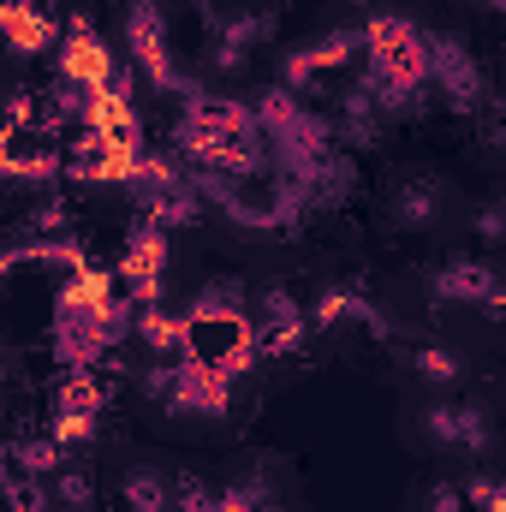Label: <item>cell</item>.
<instances>
[{"mask_svg": "<svg viewBox=\"0 0 506 512\" xmlns=\"http://www.w3.org/2000/svg\"><path fill=\"white\" fill-rule=\"evenodd\" d=\"M60 78H66L72 90H84V96L126 84V78L114 72V54H108V42H96L84 18L72 24V36H66V48H60Z\"/></svg>", "mask_w": 506, "mask_h": 512, "instance_id": "obj_1", "label": "cell"}, {"mask_svg": "<svg viewBox=\"0 0 506 512\" xmlns=\"http://www.w3.org/2000/svg\"><path fill=\"white\" fill-rule=\"evenodd\" d=\"M120 274H126V286H131V298H137V304H161V274H167V233H161L155 221H143V227L131 233Z\"/></svg>", "mask_w": 506, "mask_h": 512, "instance_id": "obj_2", "label": "cell"}, {"mask_svg": "<svg viewBox=\"0 0 506 512\" xmlns=\"http://www.w3.org/2000/svg\"><path fill=\"white\" fill-rule=\"evenodd\" d=\"M0 24H6V42H12L18 54H42V48L54 42V18H48V6H36V0H6Z\"/></svg>", "mask_w": 506, "mask_h": 512, "instance_id": "obj_3", "label": "cell"}, {"mask_svg": "<svg viewBox=\"0 0 506 512\" xmlns=\"http://www.w3.org/2000/svg\"><path fill=\"white\" fill-rule=\"evenodd\" d=\"M352 48H358L352 36H322L316 48H298V54L286 60V84H310L322 66H340V60H352Z\"/></svg>", "mask_w": 506, "mask_h": 512, "instance_id": "obj_4", "label": "cell"}, {"mask_svg": "<svg viewBox=\"0 0 506 512\" xmlns=\"http://www.w3.org/2000/svg\"><path fill=\"white\" fill-rule=\"evenodd\" d=\"M435 292H441V298H465V304H489L495 274H489L483 262H453V268L435 274Z\"/></svg>", "mask_w": 506, "mask_h": 512, "instance_id": "obj_5", "label": "cell"}, {"mask_svg": "<svg viewBox=\"0 0 506 512\" xmlns=\"http://www.w3.org/2000/svg\"><path fill=\"white\" fill-rule=\"evenodd\" d=\"M167 501H173V495H167V483H161L155 471H131L126 477V507L131 512H167Z\"/></svg>", "mask_w": 506, "mask_h": 512, "instance_id": "obj_6", "label": "cell"}, {"mask_svg": "<svg viewBox=\"0 0 506 512\" xmlns=\"http://www.w3.org/2000/svg\"><path fill=\"white\" fill-rule=\"evenodd\" d=\"M435 209H441V191H435V185H405V191H399V221H405V227H429Z\"/></svg>", "mask_w": 506, "mask_h": 512, "instance_id": "obj_7", "label": "cell"}, {"mask_svg": "<svg viewBox=\"0 0 506 512\" xmlns=\"http://www.w3.org/2000/svg\"><path fill=\"white\" fill-rule=\"evenodd\" d=\"M417 376H429V382H459V358L441 352V346H423V352H417Z\"/></svg>", "mask_w": 506, "mask_h": 512, "instance_id": "obj_8", "label": "cell"}, {"mask_svg": "<svg viewBox=\"0 0 506 512\" xmlns=\"http://www.w3.org/2000/svg\"><path fill=\"white\" fill-rule=\"evenodd\" d=\"M90 435H96V417H90V411H60V417H54V441H60V447H78V441H90Z\"/></svg>", "mask_w": 506, "mask_h": 512, "instance_id": "obj_9", "label": "cell"}, {"mask_svg": "<svg viewBox=\"0 0 506 512\" xmlns=\"http://www.w3.org/2000/svg\"><path fill=\"white\" fill-rule=\"evenodd\" d=\"M459 447H471V453H489V417H483L477 405H465V411H459Z\"/></svg>", "mask_w": 506, "mask_h": 512, "instance_id": "obj_10", "label": "cell"}, {"mask_svg": "<svg viewBox=\"0 0 506 512\" xmlns=\"http://www.w3.org/2000/svg\"><path fill=\"white\" fill-rule=\"evenodd\" d=\"M423 429H429L435 441H459V411H453V405H435V411L423 417Z\"/></svg>", "mask_w": 506, "mask_h": 512, "instance_id": "obj_11", "label": "cell"}, {"mask_svg": "<svg viewBox=\"0 0 506 512\" xmlns=\"http://www.w3.org/2000/svg\"><path fill=\"white\" fill-rule=\"evenodd\" d=\"M477 233H483V239H506V203L477 209Z\"/></svg>", "mask_w": 506, "mask_h": 512, "instance_id": "obj_12", "label": "cell"}, {"mask_svg": "<svg viewBox=\"0 0 506 512\" xmlns=\"http://www.w3.org/2000/svg\"><path fill=\"white\" fill-rule=\"evenodd\" d=\"M60 507H90V483L72 471V477H60Z\"/></svg>", "mask_w": 506, "mask_h": 512, "instance_id": "obj_13", "label": "cell"}, {"mask_svg": "<svg viewBox=\"0 0 506 512\" xmlns=\"http://www.w3.org/2000/svg\"><path fill=\"white\" fill-rule=\"evenodd\" d=\"M471 501H465V489H453V483H441L435 495H429V512H465Z\"/></svg>", "mask_w": 506, "mask_h": 512, "instance_id": "obj_14", "label": "cell"}, {"mask_svg": "<svg viewBox=\"0 0 506 512\" xmlns=\"http://www.w3.org/2000/svg\"><path fill=\"white\" fill-rule=\"evenodd\" d=\"M489 143H506V102L495 108V126H489Z\"/></svg>", "mask_w": 506, "mask_h": 512, "instance_id": "obj_15", "label": "cell"}, {"mask_svg": "<svg viewBox=\"0 0 506 512\" xmlns=\"http://www.w3.org/2000/svg\"><path fill=\"white\" fill-rule=\"evenodd\" d=\"M489 6H506V0H489Z\"/></svg>", "mask_w": 506, "mask_h": 512, "instance_id": "obj_16", "label": "cell"}]
</instances>
